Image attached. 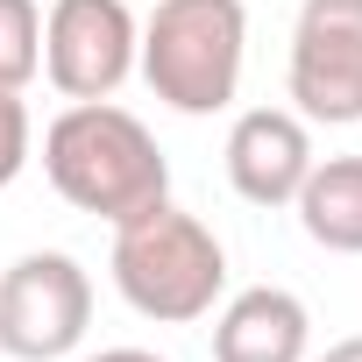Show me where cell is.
<instances>
[{
  "label": "cell",
  "instance_id": "cell-6",
  "mask_svg": "<svg viewBox=\"0 0 362 362\" xmlns=\"http://www.w3.org/2000/svg\"><path fill=\"white\" fill-rule=\"evenodd\" d=\"M291 100L305 121H362V0H305L291 22Z\"/></svg>",
  "mask_w": 362,
  "mask_h": 362
},
{
  "label": "cell",
  "instance_id": "cell-11",
  "mask_svg": "<svg viewBox=\"0 0 362 362\" xmlns=\"http://www.w3.org/2000/svg\"><path fill=\"white\" fill-rule=\"evenodd\" d=\"M29 142H36V128H29V107H22V93H0V192L22 177V163H29Z\"/></svg>",
  "mask_w": 362,
  "mask_h": 362
},
{
  "label": "cell",
  "instance_id": "cell-4",
  "mask_svg": "<svg viewBox=\"0 0 362 362\" xmlns=\"http://www.w3.org/2000/svg\"><path fill=\"white\" fill-rule=\"evenodd\" d=\"M93 327V277L64 249H29L0 270V348L15 362H64Z\"/></svg>",
  "mask_w": 362,
  "mask_h": 362
},
{
  "label": "cell",
  "instance_id": "cell-7",
  "mask_svg": "<svg viewBox=\"0 0 362 362\" xmlns=\"http://www.w3.org/2000/svg\"><path fill=\"white\" fill-rule=\"evenodd\" d=\"M305 170H313L305 114L249 107V114L228 128V185H235L249 206H291L298 185H305Z\"/></svg>",
  "mask_w": 362,
  "mask_h": 362
},
{
  "label": "cell",
  "instance_id": "cell-2",
  "mask_svg": "<svg viewBox=\"0 0 362 362\" xmlns=\"http://www.w3.org/2000/svg\"><path fill=\"white\" fill-rule=\"evenodd\" d=\"M114 284L142 320L192 327V320L214 313V298L228 284V249L214 242L206 221L156 199V206H142L135 221L114 228Z\"/></svg>",
  "mask_w": 362,
  "mask_h": 362
},
{
  "label": "cell",
  "instance_id": "cell-8",
  "mask_svg": "<svg viewBox=\"0 0 362 362\" xmlns=\"http://www.w3.org/2000/svg\"><path fill=\"white\" fill-rule=\"evenodd\" d=\"M313 313L284 284H249L214 320V362H305Z\"/></svg>",
  "mask_w": 362,
  "mask_h": 362
},
{
  "label": "cell",
  "instance_id": "cell-1",
  "mask_svg": "<svg viewBox=\"0 0 362 362\" xmlns=\"http://www.w3.org/2000/svg\"><path fill=\"white\" fill-rule=\"evenodd\" d=\"M43 177L57 185L64 206L100 214L114 228L135 221L142 206L170 199V163H163L156 135L114 100H71L43 128Z\"/></svg>",
  "mask_w": 362,
  "mask_h": 362
},
{
  "label": "cell",
  "instance_id": "cell-5",
  "mask_svg": "<svg viewBox=\"0 0 362 362\" xmlns=\"http://www.w3.org/2000/svg\"><path fill=\"white\" fill-rule=\"evenodd\" d=\"M142 22L128 0H57L43 15V71L64 100H114L135 71Z\"/></svg>",
  "mask_w": 362,
  "mask_h": 362
},
{
  "label": "cell",
  "instance_id": "cell-3",
  "mask_svg": "<svg viewBox=\"0 0 362 362\" xmlns=\"http://www.w3.org/2000/svg\"><path fill=\"white\" fill-rule=\"evenodd\" d=\"M242 57H249L242 0H156L135 43V71L177 114H221L242 86Z\"/></svg>",
  "mask_w": 362,
  "mask_h": 362
},
{
  "label": "cell",
  "instance_id": "cell-12",
  "mask_svg": "<svg viewBox=\"0 0 362 362\" xmlns=\"http://www.w3.org/2000/svg\"><path fill=\"white\" fill-rule=\"evenodd\" d=\"M86 362H163V355H149V348H100V355H86Z\"/></svg>",
  "mask_w": 362,
  "mask_h": 362
},
{
  "label": "cell",
  "instance_id": "cell-10",
  "mask_svg": "<svg viewBox=\"0 0 362 362\" xmlns=\"http://www.w3.org/2000/svg\"><path fill=\"white\" fill-rule=\"evenodd\" d=\"M36 71H43V8L0 0V93H22Z\"/></svg>",
  "mask_w": 362,
  "mask_h": 362
},
{
  "label": "cell",
  "instance_id": "cell-9",
  "mask_svg": "<svg viewBox=\"0 0 362 362\" xmlns=\"http://www.w3.org/2000/svg\"><path fill=\"white\" fill-rule=\"evenodd\" d=\"M298 228L327 256H362V156H327L298 185Z\"/></svg>",
  "mask_w": 362,
  "mask_h": 362
},
{
  "label": "cell",
  "instance_id": "cell-13",
  "mask_svg": "<svg viewBox=\"0 0 362 362\" xmlns=\"http://www.w3.org/2000/svg\"><path fill=\"white\" fill-rule=\"evenodd\" d=\"M320 362H362V334H348V341H334Z\"/></svg>",
  "mask_w": 362,
  "mask_h": 362
}]
</instances>
